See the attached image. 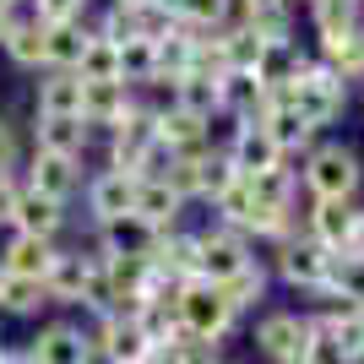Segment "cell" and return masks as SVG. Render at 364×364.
I'll use <instances>...</instances> for the list:
<instances>
[{"mask_svg": "<svg viewBox=\"0 0 364 364\" xmlns=\"http://www.w3.org/2000/svg\"><path fill=\"white\" fill-rule=\"evenodd\" d=\"M310 191V201H353L364 185V164L348 141H316L294 168Z\"/></svg>", "mask_w": 364, "mask_h": 364, "instance_id": "cell-1", "label": "cell"}, {"mask_svg": "<svg viewBox=\"0 0 364 364\" xmlns=\"http://www.w3.org/2000/svg\"><path fill=\"white\" fill-rule=\"evenodd\" d=\"M277 98H283L289 109H299V120L310 125V131H326V125H337V120H343V109H348V82H343L332 65H321L316 55H310L304 71L294 76Z\"/></svg>", "mask_w": 364, "mask_h": 364, "instance_id": "cell-2", "label": "cell"}, {"mask_svg": "<svg viewBox=\"0 0 364 364\" xmlns=\"http://www.w3.org/2000/svg\"><path fill=\"white\" fill-rule=\"evenodd\" d=\"M316 337V316L304 310H261L256 316V353L267 364H304Z\"/></svg>", "mask_w": 364, "mask_h": 364, "instance_id": "cell-3", "label": "cell"}, {"mask_svg": "<svg viewBox=\"0 0 364 364\" xmlns=\"http://www.w3.org/2000/svg\"><path fill=\"white\" fill-rule=\"evenodd\" d=\"M180 326L191 337H201V343L223 348V337L240 326V316L223 304V294H218L213 283H185L180 289Z\"/></svg>", "mask_w": 364, "mask_h": 364, "instance_id": "cell-4", "label": "cell"}, {"mask_svg": "<svg viewBox=\"0 0 364 364\" xmlns=\"http://www.w3.org/2000/svg\"><path fill=\"white\" fill-rule=\"evenodd\" d=\"M92 364H152V343L131 316H98L87 326Z\"/></svg>", "mask_w": 364, "mask_h": 364, "instance_id": "cell-5", "label": "cell"}, {"mask_svg": "<svg viewBox=\"0 0 364 364\" xmlns=\"http://www.w3.org/2000/svg\"><path fill=\"white\" fill-rule=\"evenodd\" d=\"M326 261H332V250H321L310 234H294V240H283V245L272 250L267 272H272L277 283H289L294 294H316L321 277H326Z\"/></svg>", "mask_w": 364, "mask_h": 364, "instance_id": "cell-6", "label": "cell"}, {"mask_svg": "<svg viewBox=\"0 0 364 364\" xmlns=\"http://www.w3.org/2000/svg\"><path fill=\"white\" fill-rule=\"evenodd\" d=\"M152 141H158V131H152V104H131L120 114V125L109 131V168L141 180V158H147Z\"/></svg>", "mask_w": 364, "mask_h": 364, "instance_id": "cell-7", "label": "cell"}, {"mask_svg": "<svg viewBox=\"0 0 364 364\" xmlns=\"http://www.w3.org/2000/svg\"><path fill=\"white\" fill-rule=\"evenodd\" d=\"M196 240H201V283H213V289L256 261V245L245 240V234H234V228H223V223L196 228Z\"/></svg>", "mask_w": 364, "mask_h": 364, "instance_id": "cell-8", "label": "cell"}, {"mask_svg": "<svg viewBox=\"0 0 364 364\" xmlns=\"http://www.w3.org/2000/svg\"><path fill=\"white\" fill-rule=\"evenodd\" d=\"M22 353H28V364H92L82 321H38V332Z\"/></svg>", "mask_w": 364, "mask_h": 364, "instance_id": "cell-9", "label": "cell"}, {"mask_svg": "<svg viewBox=\"0 0 364 364\" xmlns=\"http://www.w3.org/2000/svg\"><path fill=\"white\" fill-rule=\"evenodd\" d=\"M92 267H98V245H92V250H55V267L44 272V299L65 304V310H82Z\"/></svg>", "mask_w": 364, "mask_h": 364, "instance_id": "cell-10", "label": "cell"}, {"mask_svg": "<svg viewBox=\"0 0 364 364\" xmlns=\"http://www.w3.org/2000/svg\"><path fill=\"white\" fill-rule=\"evenodd\" d=\"M223 152H228V164L240 168V180H256V174H267V168H283V164H289V158L277 152V141L267 136L256 120L234 125V136L223 141Z\"/></svg>", "mask_w": 364, "mask_h": 364, "instance_id": "cell-11", "label": "cell"}, {"mask_svg": "<svg viewBox=\"0 0 364 364\" xmlns=\"http://www.w3.org/2000/svg\"><path fill=\"white\" fill-rule=\"evenodd\" d=\"M22 185L65 207V201L82 191V158H55V152H33V158H28V174H22Z\"/></svg>", "mask_w": 364, "mask_h": 364, "instance_id": "cell-12", "label": "cell"}, {"mask_svg": "<svg viewBox=\"0 0 364 364\" xmlns=\"http://www.w3.org/2000/svg\"><path fill=\"white\" fill-rule=\"evenodd\" d=\"M152 267L168 277V283H201V240L196 228H168L158 234V250H152Z\"/></svg>", "mask_w": 364, "mask_h": 364, "instance_id": "cell-13", "label": "cell"}, {"mask_svg": "<svg viewBox=\"0 0 364 364\" xmlns=\"http://www.w3.org/2000/svg\"><path fill=\"white\" fill-rule=\"evenodd\" d=\"M136 185H141V180H131V174L98 168V174L87 180V218H92L98 228L114 223V218H125L131 207H136Z\"/></svg>", "mask_w": 364, "mask_h": 364, "instance_id": "cell-14", "label": "cell"}, {"mask_svg": "<svg viewBox=\"0 0 364 364\" xmlns=\"http://www.w3.org/2000/svg\"><path fill=\"white\" fill-rule=\"evenodd\" d=\"M316 326H321V337L332 343L337 364H364V321L353 316V299L316 310Z\"/></svg>", "mask_w": 364, "mask_h": 364, "instance_id": "cell-15", "label": "cell"}, {"mask_svg": "<svg viewBox=\"0 0 364 364\" xmlns=\"http://www.w3.org/2000/svg\"><path fill=\"white\" fill-rule=\"evenodd\" d=\"M0 49H6L11 65H22V71H44V22L28 11V0L11 11V22L0 33Z\"/></svg>", "mask_w": 364, "mask_h": 364, "instance_id": "cell-16", "label": "cell"}, {"mask_svg": "<svg viewBox=\"0 0 364 364\" xmlns=\"http://www.w3.org/2000/svg\"><path fill=\"white\" fill-rule=\"evenodd\" d=\"M65 228V207L60 201L38 196V191H16V207H11V234H33V240H60Z\"/></svg>", "mask_w": 364, "mask_h": 364, "instance_id": "cell-17", "label": "cell"}, {"mask_svg": "<svg viewBox=\"0 0 364 364\" xmlns=\"http://www.w3.org/2000/svg\"><path fill=\"white\" fill-rule=\"evenodd\" d=\"M87 125L82 114H38L33 120V152H55V158H82L87 152Z\"/></svg>", "mask_w": 364, "mask_h": 364, "instance_id": "cell-18", "label": "cell"}, {"mask_svg": "<svg viewBox=\"0 0 364 364\" xmlns=\"http://www.w3.org/2000/svg\"><path fill=\"white\" fill-rule=\"evenodd\" d=\"M304 234H310L321 250L343 256V250H348V234H353V201H310Z\"/></svg>", "mask_w": 364, "mask_h": 364, "instance_id": "cell-19", "label": "cell"}, {"mask_svg": "<svg viewBox=\"0 0 364 364\" xmlns=\"http://www.w3.org/2000/svg\"><path fill=\"white\" fill-rule=\"evenodd\" d=\"M136 104V87H125V82H82V125H104V131H114L120 125V114Z\"/></svg>", "mask_w": 364, "mask_h": 364, "instance_id": "cell-20", "label": "cell"}, {"mask_svg": "<svg viewBox=\"0 0 364 364\" xmlns=\"http://www.w3.org/2000/svg\"><path fill=\"white\" fill-rule=\"evenodd\" d=\"M98 250L104 256H136V261H152V250H158V228L141 223L136 213L114 218V223L98 228Z\"/></svg>", "mask_w": 364, "mask_h": 364, "instance_id": "cell-21", "label": "cell"}, {"mask_svg": "<svg viewBox=\"0 0 364 364\" xmlns=\"http://www.w3.org/2000/svg\"><path fill=\"white\" fill-rule=\"evenodd\" d=\"M267 109V87L256 82V71H223L218 76V114H234V120H261Z\"/></svg>", "mask_w": 364, "mask_h": 364, "instance_id": "cell-22", "label": "cell"}, {"mask_svg": "<svg viewBox=\"0 0 364 364\" xmlns=\"http://www.w3.org/2000/svg\"><path fill=\"white\" fill-rule=\"evenodd\" d=\"M55 240H33V234H11L6 250H0V267L6 277H33V283H44V272L55 267Z\"/></svg>", "mask_w": 364, "mask_h": 364, "instance_id": "cell-23", "label": "cell"}, {"mask_svg": "<svg viewBox=\"0 0 364 364\" xmlns=\"http://www.w3.org/2000/svg\"><path fill=\"white\" fill-rule=\"evenodd\" d=\"M267 289H272V272H267V261H250L245 272H234L228 283H218V294H223V304L234 310V316H256L261 304H267Z\"/></svg>", "mask_w": 364, "mask_h": 364, "instance_id": "cell-24", "label": "cell"}, {"mask_svg": "<svg viewBox=\"0 0 364 364\" xmlns=\"http://www.w3.org/2000/svg\"><path fill=\"white\" fill-rule=\"evenodd\" d=\"M92 28L87 22H44V71H76Z\"/></svg>", "mask_w": 364, "mask_h": 364, "instance_id": "cell-25", "label": "cell"}, {"mask_svg": "<svg viewBox=\"0 0 364 364\" xmlns=\"http://www.w3.org/2000/svg\"><path fill=\"white\" fill-rule=\"evenodd\" d=\"M304 60H310V55H304L299 49V38H283V44H261V60H256V82L267 92H283L294 82V76L304 71Z\"/></svg>", "mask_w": 364, "mask_h": 364, "instance_id": "cell-26", "label": "cell"}, {"mask_svg": "<svg viewBox=\"0 0 364 364\" xmlns=\"http://www.w3.org/2000/svg\"><path fill=\"white\" fill-rule=\"evenodd\" d=\"M33 109L38 114H82V76L76 71H44L33 87Z\"/></svg>", "mask_w": 364, "mask_h": 364, "instance_id": "cell-27", "label": "cell"}, {"mask_svg": "<svg viewBox=\"0 0 364 364\" xmlns=\"http://www.w3.org/2000/svg\"><path fill=\"white\" fill-rule=\"evenodd\" d=\"M131 213H136L141 223H152L158 234H168V228H180L185 201L174 196L164 180H141V185H136V207H131Z\"/></svg>", "mask_w": 364, "mask_h": 364, "instance_id": "cell-28", "label": "cell"}, {"mask_svg": "<svg viewBox=\"0 0 364 364\" xmlns=\"http://www.w3.org/2000/svg\"><path fill=\"white\" fill-rule=\"evenodd\" d=\"M168 104L213 125V114H218V76H196V71H185L180 82L168 87Z\"/></svg>", "mask_w": 364, "mask_h": 364, "instance_id": "cell-29", "label": "cell"}, {"mask_svg": "<svg viewBox=\"0 0 364 364\" xmlns=\"http://www.w3.org/2000/svg\"><path fill=\"white\" fill-rule=\"evenodd\" d=\"M234 180H240V168L228 164V152L213 141V147H207V152L196 158V201H207V207H213V201L223 196V191H228Z\"/></svg>", "mask_w": 364, "mask_h": 364, "instance_id": "cell-30", "label": "cell"}, {"mask_svg": "<svg viewBox=\"0 0 364 364\" xmlns=\"http://www.w3.org/2000/svg\"><path fill=\"white\" fill-rule=\"evenodd\" d=\"M0 310L16 316V321H38L49 310L44 283H33V277H6V289H0Z\"/></svg>", "mask_w": 364, "mask_h": 364, "instance_id": "cell-31", "label": "cell"}, {"mask_svg": "<svg viewBox=\"0 0 364 364\" xmlns=\"http://www.w3.org/2000/svg\"><path fill=\"white\" fill-rule=\"evenodd\" d=\"M114 49H120V82L125 87H152L158 82V55H152L147 38H125Z\"/></svg>", "mask_w": 364, "mask_h": 364, "instance_id": "cell-32", "label": "cell"}, {"mask_svg": "<svg viewBox=\"0 0 364 364\" xmlns=\"http://www.w3.org/2000/svg\"><path fill=\"white\" fill-rule=\"evenodd\" d=\"M76 76H82V82H120V49L92 33L87 49H82V60H76Z\"/></svg>", "mask_w": 364, "mask_h": 364, "instance_id": "cell-33", "label": "cell"}, {"mask_svg": "<svg viewBox=\"0 0 364 364\" xmlns=\"http://www.w3.org/2000/svg\"><path fill=\"white\" fill-rule=\"evenodd\" d=\"M152 364H218V348L191 337V332H180V337H168L164 348H152Z\"/></svg>", "mask_w": 364, "mask_h": 364, "instance_id": "cell-34", "label": "cell"}, {"mask_svg": "<svg viewBox=\"0 0 364 364\" xmlns=\"http://www.w3.org/2000/svg\"><path fill=\"white\" fill-rule=\"evenodd\" d=\"M16 191H22V180H16V174H0V228H11V207H16Z\"/></svg>", "mask_w": 364, "mask_h": 364, "instance_id": "cell-35", "label": "cell"}, {"mask_svg": "<svg viewBox=\"0 0 364 364\" xmlns=\"http://www.w3.org/2000/svg\"><path fill=\"white\" fill-rule=\"evenodd\" d=\"M16 168V125L0 120V174H11Z\"/></svg>", "mask_w": 364, "mask_h": 364, "instance_id": "cell-36", "label": "cell"}, {"mask_svg": "<svg viewBox=\"0 0 364 364\" xmlns=\"http://www.w3.org/2000/svg\"><path fill=\"white\" fill-rule=\"evenodd\" d=\"M348 256H364V207H353V234H348Z\"/></svg>", "mask_w": 364, "mask_h": 364, "instance_id": "cell-37", "label": "cell"}, {"mask_svg": "<svg viewBox=\"0 0 364 364\" xmlns=\"http://www.w3.org/2000/svg\"><path fill=\"white\" fill-rule=\"evenodd\" d=\"M272 6H283V0H234V11L250 16V11H272Z\"/></svg>", "mask_w": 364, "mask_h": 364, "instance_id": "cell-38", "label": "cell"}, {"mask_svg": "<svg viewBox=\"0 0 364 364\" xmlns=\"http://www.w3.org/2000/svg\"><path fill=\"white\" fill-rule=\"evenodd\" d=\"M114 11H141V6H152V0H109Z\"/></svg>", "mask_w": 364, "mask_h": 364, "instance_id": "cell-39", "label": "cell"}, {"mask_svg": "<svg viewBox=\"0 0 364 364\" xmlns=\"http://www.w3.org/2000/svg\"><path fill=\"white\" fill-rule=\"evenodd\" d=\"M22 6V0H0V33H6V22H11V11Z\"/></svg>", "mask_w": 364, "mask_h": 364, "instance_id": "cell-40", "label": "cell"}, {"mask_svg": "<svg viewBox=\"0 0 364 364\" xmlns=\"http://www.w3.org/2000/svg\"><path fill=\"white\" fill-rule=\"evenodd\" d=\"M353 316H359V321H364V294H359V299H353Z\"/></svg>", "mask_w": 364, "mask_h": 364, "instance_id": "cell-41", "label": "cell"}, {"mask_svg": "<svg viewBox=\"0 0 364 364\" xmlns=\"http://www.w3.org/2000/svg\"><path fill=\"white\" fill-rule=\"evenodd\" d=\"M0 289H6V267H0Z\"/></svg>", "mask_w": 364, "mask_h": 364, "instance_id": "cell-42", "label": "cell"}, {"mask_svg": "<svg viewBox=\"0 0 364 364\" xmlns=\"http://www.w3.org/2000/svg\"><path fill=\"white\" fill-rule=\"evenodd\" d=\"M283 6H299V0H283ZM304 6H310V0H304Z\"/></svg>", "mask_w": 364, "mask_h": 364, "instance_id": "cell-43", "label": "cell"}, {"mask_svg": "<svg viewBox=\"0 0 364 364\" xmlns=\"http://www.w3.org/2000/svg\"><path fill=\"white\" fill-rule=\"evenodd\" d=\"M218 364H223V359H218Z\"/></svg>", "mask_w": 364, "mask_h": 364, "instance_id": "cell-44", "label": "cell"}]
</instances>
